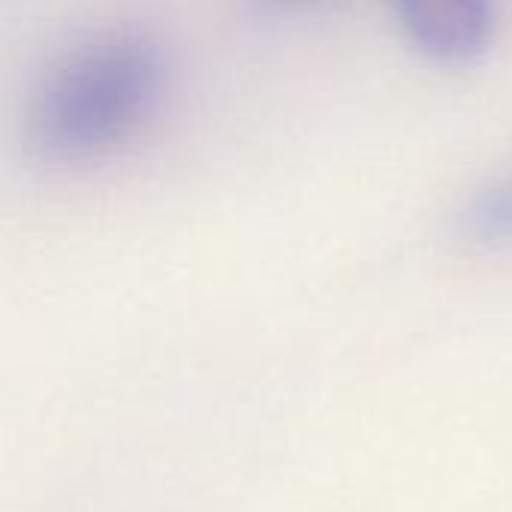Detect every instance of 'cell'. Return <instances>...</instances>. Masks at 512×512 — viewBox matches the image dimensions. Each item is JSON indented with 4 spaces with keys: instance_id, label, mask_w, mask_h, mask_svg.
I'll return each instance as SVG.
<instances>
[{
    "instance_id": "1",
    "label": "cell",
    "mask_w": 512,
    "mask_h": 512,
    "mask_svg": "<svg viewBox=\"0 0 512 512\" xmlns=\"http://www.w3.org/2000/svg\"><path fill=\"white\" fill-rule=\"evenodd\" d=\"M174 81L165 39L147 27H105L78 39L33 81L21 141L45 168H87L126 150L162 111Z\"/></svg>"
},
{
    "instance_id": "2",
    "label": "cell",
    "mask_w": 512,
    "mask_h": 512,
    "mask_svg": "<svg viewBox=\"0 0 512 512\" xmlns=\"http://www.w3.org/2000/svg\"><path fill=\"white\" fill-rule=\"evenodd\" d=\"M408 39L432 60L468 66L489 51L492 6L489 0H393Z\"/></svg>"
},
{
    "instance_id": "3",
    "label": "cell",
    "mask_w": 512,
    "mask_h": 512,
    "mask_svg": "<svg viewBox=\"0 0 512 512\" xmlns=\"http://www.w3.org/2000/svg\"><path fill=\"white\" fill-rule=\"evenodd\" d=\"M468 228L483 243L512 240V174L480 192L468 210Z\"/></svg>"
},
{
    "instance_id": "4",
    "label": "cell",
    "mask_w": 512,
    "mask_h": 512,
    "mask_svg": "<svg viewBox=\"0 0 512 512\" xmlns=\"http://www.w3.org/2000/svg\"><path fill=\"white\" fill-rule=\"evenodd\" d=\"M264 3H276V6H291V3H300V0H264Z\"/></svg>"
}]
</instances>
